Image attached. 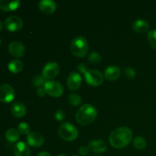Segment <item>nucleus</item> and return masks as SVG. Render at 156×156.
<instances>
[{
    "label": "nucleus",
    "mask_w": 156,
    "mask_h": 156,
    "mask_svg": "<svg viewBox=\"0 0 156 156\" xmlns=\"http://www.w3.org/2000/svg\"><path fill=\"white\" fill-rule=\"evenodd\" d=\"M27 142L32 147H41L44 143V139L40 133L36 132L29 133L27 136Z\"/></svg>",
    "instance_id": "12"
},
{
    "label": "nucleus",
    "mask_w": 156,
    "mask_h": 156,
    "mask_svg": "<svg viewBox=\"0 0 156 156\" xmlns=\"http://www.w3.org/2000/svg\"><path fill=\"white\" fill-rule=\"evenodd\" d=\"M73 156H78V155H73Z\"/></svg>",
    "instance_id": "37"
},
{
    "label": "nucleus",
    "mask_w": 156,
    "mask_h": 156,
    "mask_svg": "<svg viewBox=\"0 0 156 156\" xmlns=\"http://www.w3.org/2000/svg\"><path fill=\"white\" fill-rule=\"evenodd\" d=\"M82 84L81 75L77 72H72L67 79V86L72 91H76L79 89Z\"/></svg>",
    "instance_id": "11"
},
{
    "label": "nucleus",
    "mask_w": 156,
    "mask_h": 156,
    "mask_svg": "<svg viewBox=\"0 0 156 156\" xmlns=\"http://www.w3.org/2000/svg\"><path fill=\"white\" fill-rule=\"evenodd\" d=\"M132 27L134 31L137 32V33L143 34L146 33V32H147L149 30V24L145 20L139 19L133 23Z\"/></svg>",
    "instance_id": "18"
},
{
    "label": "nucleus",
    "mask_w": 156,
    "mask_h": 156,
    "mask_svg": "<svg viewBox=\"0 0 156 156\" xmlns=\"http://www.w3.org/2000/svg\"><path fill=\"white\" fill-rule=\"evenodd\" d=\"M30 126L24 122H22V123L18 124V130L21 134H28L30 133Z\"/></svg>",
    "instance_id": "27"
},
{
    "label": "nucleus",
    "mask_w": 156,
    "mask_h": 156,
    "mask_svg": "<svg viewBox=\"0 0 156 156\" xmlns=\"http://www.w3.org/2000/svg\"><path fill=\"white\" fill-rule=\"evenodd\" d=\"M89 150H90V149H89V148H88V147H87V146H81V147L79 149V154H80L81 155L85 156V155H88V152H89Z\"/></svg>",
    "instance_id": "30"
},
{
    "label": "nucleus",
    "mask_w": 156,
    "mask_h": 156,
    "mask_svg": "<svg viewBox=\"0 0 156 156\" xmlns=\"http://www.w3.org/2000/svg\"><path fill=\"white\" fill-rule=\"evenodd\" d=\"M71 51L77 57H85L88 51L87 40L82 36L76 37L71 43Z\"/></svg>",
    "instance_id": "3"
},
{
    "label": "nucleus",
    "mask_w": 156,
    "mask_h": 156,
    "mask_svg": "<svg viewBox=\"0 0 156 156\" xmlns=\"http://www.w3.org/2000/svg\"><path fill=\"white\" fill-rule=\"evenodd\" d=\"M5 138L10 143H15L20 138V133L18 129L15 128L9 129L5 132Z\"/></svg>",
    "instance_id": "21"
},
{
    "label": "nucleus",
    "mask_w": 156,
    "mask_h": 156,
    "mask_svg": "<svg viewBox=\"0 0 156 156\" xmlns=\"http://www.w3.org/2000/svg\"><path fill=\"white\" fill-rule=\"evenodd\" d=\"M58 156H66V155H64V154H60V155H59Z\"/></svg>",
    "instance_id": "35"
},
{
    "label": "nucleus",
    "mask_w": 156,
    "mask_h": 156,
    "mask_svg": "<svg viewBox=\"0 0 156 156\" xmlns=\"http://www.w3.org/2000/svg\"><path fill=\"white\" fill-rule=\"evenodd\" d=\"M84 75L86 82L91 86H99L104 82L103 74L97 69H89Z\"/></svg>",
    "instance_id": "5"
},
{
    "label": "nucleus",
    "mask_w": 156,
    "mask_h": 156,
    "mask_svg": "<svg viewBox=\"0 0 156 156\" xmlns=\"http://www.w3.org/2000/svg\"><path fill=\"white\" fill-rule=\"evenodd\" d=\"M133 146L137 149H143L146 147V140L143 137L137 136L133 140Z\"/></svg>",
    "instance_id": "23"
},
{
    "label": "nucleus",
    "mask_w": 156,
    "mask_h": 156,
    "mask_svg": "<svg viewBox=\"0 0 156 156\" xmlns=\"http://www.w3.org/2000/svg\"><path fill=\"white\" fill-rule=\"evenodd\" d=\"M37 156H51V155H50V154L47 152H40V153L38 154Z\"/></svg>",
    "instance_id": "33"
},
{
    "label": "nucleus",
    "mask_w": 156,
    "mask_h": 156,
    "mask_svg": "<svg viewBox=\"0 0 156 156\" xmlns=\"http://www.w3.org/2000/svg\"><path fill=\"white\" fill-rule=\"evenodd\" d=\"M47 82V79H46L44 76L38 75V76H34V77L33 78L31 84L34 87H36V88H41V87H42L43 85L44 86Z\"/></svg>",
    "instance_id": "22"
},
{
    "label": "nucleus",
    "mask_w": 156,
    "mask_h": 156,
    "mask_svg": "<svg viewBox=\"0 0 156 156\" xmlns=\"http://www.w3.org/2000/svg\"><path fill=\"white\" fill-rule=\"evenodd\" d=\"M95 156H99V155H95Z\"/></svg>",
    "instance_id": "38"
},
{
    "label": "nucleus",
    "mask_w": 156,
    "mask_h": 156,
    "mask_svg": "<svg viewBox=\"0 0 156 156\" xmlns=\"http://www.w3.org/2000/svg\"><path fill=\"white\" fill-rule=\"evenodd\" d=\"M148 41L151 47L156 50V29L149 30L148 33Z\"/></svg>",
    "instance_id": "25"
},
{
    "label": "nucleus",
    "mask_w": 156,
    "mask_h": 156,
    "mask_svg": "<svg viewBox=\"0 0 156 156\" xmlns=\"http://www.w3.org/2000/svg\"><path fill=\"white\" fill-rule=\"evenodd\" d=\"M47 94L45 89H44V87H41V88H38L37 90V94L39 97H44L45 94Z\"/></svg>",
    "instance_id": "31"
},
{
    "label": "nucleus",
    "mask_w": 156,
    "mask_h": 156,
    "mask_svg": "<svg viewBox=\"0 0 156 156\" xmlns=\"http://www.w3.org/2000/svg\"><path fill=\"white\" fill-rule=\"evenodd\" d=\"M68 100L70 105L75 107L79 106V105H80L82 102V98H81V96L77 94H71L69 96Z\"/></svg>",
    "instance_id": "24"
},
{
    "label": "nucleus",
    "mask_w": 156,
    "mask_h": 156,
    "mask_svg": "<svg viewBox=\"0 0 156 156\" xmlns=\"http://www.w3.org/2000/svg\"><path fill=\"white\" fill-rule=\"evenodd\" d=\"M15 96L14 88L9 84L0 85V101L4 103H9L13 101Z\"/></svg>",
    "instance_id": "9"
},
{
    "label": "nucleus",
    "mask_w": 156,
    "mask_h": 156,
    "mask_svg": "<svg viewBox=\"0 0 156 156\" xmlns=\"http://www.w3.org/2000/svg\"><path fill=\"white\" fill-rule=\"evenodd\" d=\"M4 24L5 28L9 31H18L22 28L23 21L17 15H10L5 19Z\"/></svg>",
    "instance_id": "7"
},
{
    "label": "nucleus",
    "mask_w": 156,
    "mask_h": 156,
    "mask_svg": "<svg viewBox=\"0 0 156 156\" xmlns=\"http://www.w3.org/2000/svg\"><path fill=\"white\" fill-rule=\"evenodd\" d=\"M78 69L80 72H82V73H84V74L88 71V69H87V66L85 65V63L79 64V65H78Z\"/></svg>",
    "instance_id": "32"
},
{
    "label": "nucleus",
    "mask_w": 156,
    "mask_h": 156,
    "mask_svg": "<svg viewBox=\"0 0 156 156\" xmlns=\"http://www.w3.org/2000/svg\"><path fill=\"white\" fill-rule=\"evenodd\" d=\"M123 72H124L125 76H126L128 79H133L135 78L136 72L133 69L130 68V67H126V68L124 69V70H123Z\"/></svg>",
    "instance_id": "28"
},
{
    "label": "nucleus",
    "mask_w": 156,
    "mask_h": 156,
    "mask_svg": "<svg viewBox=\"0 0 156 156\" xmlns=\"http://www.w3.org/2000/svg\"><path fill=\"white\" fill-rule=\"evenodd\" d=\"M88 59L91 63L97 64L100 62L101 59V56L100 53H97V52H93V53H90Z\"/></svg>",
    "instance_id": "26"
},
{
    "label": "nucleus",
    "mask_w": 156,
    "mask_h": 156,
    "mask_svg": "<svg viewBox=\"0 0 156 156\" xmlns=\"http://www.w3.org/2000/svg\"><path fill=\"white\" fill-rule=\"evenodd\" d=\"M59 135L62 140L66 141H74L79 136V132L74 125L66 122L62 123L59 127Z\"/></svg>",
    "instance_id": "4"
},
{
    "label": "nucleus",
    "mask_w": 156,
    "mask_h": 156,
    "mask_svg": "<svg viewBox=\"0 0 156 156\" xmlns=\"http://www.w3.org/2000/svg\"><path fill=\"white\" fill-rule=\"evenodd\" d=\"M98 115L97 109L90 104L82 105L76 114V121L81 125H88L95 120Z\"/></svg>",
    "instance_id": "2"
},
{
    "label": "nucleus",
    "mask_w": 156,
    "mask_h": 156,
    "mask_svg": "<svg viewBox=\"0 0 156 156\" xmlns=\"http://www.w3.org/2000/svg\"><path fill=\"white\" fill-rule=\"evenodd\" d=\"M11 112L13 116L21 118L25 115L27 113V109L25 105L21 102H15L11 107Z\"/></svg>",
    "instance_id": "17"
},
{
    "label": "nucleus",
    "mask_w": 156,
    "mask_h": 156,
    "mask_svg": "<svg viewBox=\"0 0 156 156\" xmlns=\"http://www.w3.org/2000/svg\"><path fill=\"white\" fill-rule=\"evenodd\" d=\"M133 138V133L130 129L126 126L116 128L110 134L109 141L111 146L115 149L124 148L130 143Z\"/></svg>",
    "instance_id": "1"
},
{
    "label": "nucleus",
    "mask_w": 156,
    "mask_h": 156,
    "mask_svg": "<svg viewBox=\"0 0 156 156\" xmlns=\"http://www.w3.org/2000/svg\"><path fill=\"white\" fill-rule=\"evenodd\" d=\"M9 53L16 58H21L25 53V47L20 41H12L9 45Z\"/></svg>",
    "instance_id": "10"
},
{
    "label": "nucleus",
    "mask_w": 156,
    "mask_h": 156,
    "mask_svg": "<svg viewBox=\"0 0 156 156\" xmlns=\"http://www.w3.org/2000/svg\"><path fill=\"white\" fill-rule=\"evenodd\" d=\"M39 9L44 13L50 15L56 9V3L52 0H43L39 2Z\"/></svg>",
    "instance_id": "14"
},
{
    "label": "nucleus",
    "mask_w": 156,
    "mask_h": 156,
    "mask_svg": "<svg viewBox=\"0 0 156 156\" xmlns=\"http://www.w3.org/2000/svg\"><path fill=\"white\" fill-rule=\"evenodd\" d=\"M24 64L19 59H12L8 64V68L9 71L13 73H18L22 70Z\"/></svg>",
    "instance_id": "20"
},
{
    "label": "nucleus",
    "mask_w": 156,
    "mask_h": 156,
    "mask_svg": "<svg viewBox=\"0 0 156 156\" xmlns=\"http://www.w3.org/2000/svg\"><path fill=\"white\" fill-rule=\"evenodd\" d=\"M88 148L96 153H103L107 150V144L101 140H94L88 143Z\"/></svg>",
    "instance_id": "13"
},
{
    "label": "nucleus",
    "mask_w": 156,
    "mask_h": 156,
    "mask_svg": "<svg viewBox=\"0 0 156 156\" xmlns=\"http://www.w3.org/2000/svg\"><path fill=\"white\" fill-rule=\"evenodd\" d=\"M13 152L15 156H29L30 154L28 145L24 142H18L15 145Z\"/></svg>",
    "instance_id": "15"
},
{
    "label": "nucleus",
    "mask_w": 156,
    "mask_h": 156,
    "mask_svg": "<svg viewBox=\"0 0 156 156\" xmlns=\"http://www.w3.org/2000/svg\"><path fill=\"white\" fill-rule=\"evenodd\" d=\"M1 43H2V40H1V38H0V45H1Z\"/></svg>",
    "instance_id": "36"
},
{
    "label": "nucleus",
    "mask_w": 156,
    "mask_h": 156,
    "mask_svg": "<svg viewBox=\"0 0 156 156\" xmlns=\"http://www.w3.org/2000/svg\"><path fill=\"white\" fill-rule=\"evenodd\" d=\"M54 117L55 118H56V120H59V121H62V120L66 118V114L62 110H57V111L55 112Z\"/></svg>",
    "instance_id": "29"
},
{
    "label": "nucleus",
    "mask_w": 156,
    "mask_h": 156,
    "mask_svg": "<svg viewBox=\"0 0 156 156\" xmlns=\"http://www.w3.org/2000/svg\"><path fill=\"white\" fill-rule=\"evenodd\" d=\"M120 69L117 66H110L105 69V76L108 80L114 81L120 76Z\"/></svg>",
    "instance_id": "16"
},
{
    "label": "nucleus",
    "mask_w": 156,
    "mask_h": 156,
    "mask_svg": "<svg viewBox=\"0 0 156 156\" xmlns=\"http://www.w3.org/2000/svg\"><path fill=\"white\" fill-rule=\"evenodd\" d=\"M2 21H0V31L2 30Z\"/></svg>",
    "instance_id": "34"
},
{
    "label": "nucleus",
    "mask_w": 156,
    "mask_h": 156,
    "mask_svg": "<svg viewBox=\"0 0 156 156\" xmlns=\"http://www.w3.org/2000/svg\"><path fill=\"white\" fill-rule=\"evenodd\" d=\"M47 94L54 98L60 97L63 94V86L59 82L56 81H47L44 86Z\"/></svg>",
    "instance_id": "6"
},
{
    "label": "nucleus",
    "mask_w": 156,
    "mask_h": 156,
    "mask_svg": "<svg viewBox=\"0 0 156 156\" xmlns=\"http://www.w3.org/2000/svg\"><path fill=\"white\" fill-rule=\"evenodd\" d=\"M21 2L19 0L15 1H8V0H0V8L5 12H10L17 9Z\"/></svg>",
    "instance_id": "19"
},
{
    "label": "nucleus",
    "mask_w": 156,
    "mask_h": 156,
    "mask_svg": "<svg viewBox=\"0 0 156 156\" xmlns=\"http://www.w3.org/2000/svg\"><path fill=\"white\" fill-rule=\"evenodd\" d=\"M60 71L59 64L55 62H50L46 64L42 69V76L46 79H52L58 76Z\"/></svg>",
    "instance_id": "8"
}]
</instances>
